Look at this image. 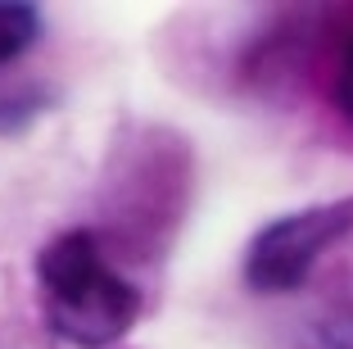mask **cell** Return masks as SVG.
<instances>
[{
    "label": "cell",
    "mask_w": 353,
    "mask_h": 349,
    "mask_svg": "<svg viewBox=\"0 0 353 349\" xmlns=\"http://www.w3.org/2000/svg\"><path fill=\"white\" fill-rule=\"evenodd\" d=\"M37 295L46 331L68 349H114L145 308L91 227H68L37 249Z\"/></svg>",
    "instance_id": "1"
},
{
    "label": "cell",
    "mask_w": 353,
    "mask_h": 349,
    "mask_svg": "<svg viewBox=\"0 0 353 349\" xmlns=\"http://www.w3.org/2000/svg\"><path fill=\"white\" fill-rule=\"evenodd\" d=\"M349 232H353V196L281 214L272 223H263L254 232V240L245 245L240 277L263 299L294 295L312 277V267L322 263Z\"/></svg>",
    "instance_id": "2"
},
{
    "label": "cell",
    "mask_w": 353,
    "mask_h": 349,
    "mask_svg": "<svg viewBox=\"0 0 353 349\" xmlns=\"http://www.w3.org/2000/svg\"><path fill=\"white\" fill-rule=\"evenodd\" d=\"M59 91L46 82H10L0 86V141L5 136H23L32 123H41L54 109Z\"/></svg>",
    "instance_id": "3"
},
{
    "label": "cell",
    "mask_w": 353,
    "mask_h": 349,
    "mask_svg": "<svg viewBox=\"0 0 353 349\" xmlns=\"http://www.w3.org/2000/svg\"><path fill=\"white\" fill-rule=\"evenodd\" d=\"M46 37V10L32 0H0V68L19 64Z\"/></svg>",
    "instance_id": "4"
},
{
    "label": "cell",
    "mask_w": 353,
    "mask_h": 349,
    "mask_svg": "<svg viewBox=\"0 0 353 349\" xmlns=\"http://www.w3.org/2000/svg\"><path fill=\"white\" fill-rule=\"evenodd\" d=\"M335 104H340V113L353 123V41L344 46V59H340V77H335Z\"/></svg>",
    "instance_id": "5"
},
{
    "label": "cell",
    "mask_w": 353,
    "mask_h": 349,
    "mask_svg": "<svg viewBox=\"0 0 353 349\" xmlns=\"http://www.w3.org/2000/svg\"><path fill=\"white\" fill-rule=\"evenodd\" d=\"M344 349H353V322H349V345H344Z\"/></svg>",
    "instance_id": "6"
}]
</instances>
